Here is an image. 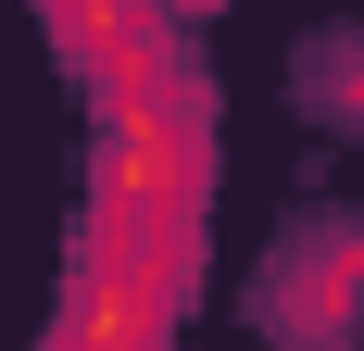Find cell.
Here are the masks:
<instances>
[{
	"instance_id": "7a4b0ae2",
	"label": "cell",
	"mask_w": 364,
	"mask_h": 351,
	"mask_svg": "<svg viewBox=\"0 0 364 351\" xmlns=\"http://www.w3.org/2000/svg\"><path fill=\"white\" fill-rule=\"evenodd\" d=\"M188 176H201V113H126L101 139V201L113 213H188Z\"/></svg>"
},
{
	"instance_id": "3957f363",
	"label": "cell",
	"mask_w": 364,
	"mask_h": 351,
	"mask_svg": "<svg viewBox=\"0 0 364 351\" xmlns=\"http://www.w3.org/2000/svg\"><path fill=\"white\" fill-rule=\"evenodd\" d=\"M301 88H314V113H364V38H314V50H301Z\"/></svg>"
},
{
	"instance_id": "6da1fadb",
	"label": "cell",
	"mask_w": 364,
	"mask_h": 351,
	"mask_svg": "<svg viewBox=\"0 0 364 351\" xmlns=\"http://www.w3.org/2000/svg\"><path fill=\"white\" fill-rule=\"evenodd\" d=\"M352 314H364V226H301V239L277 251V276H264V326L314 351Z\"/></svg>"
}]
</instances>
